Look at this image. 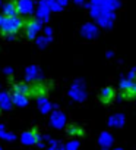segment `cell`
<instances>
[{
	"mask_svg": "<svg viewBox=\"0 0 136 150\" xmlns=\"http://www.w3.org/2000/svg\"><path fill=\"white\" fill-rule=\"evenodd\" d=\"M24 25V21L19 16H5L3 24L0 27V30L3 31L5 35L8 34H16Z\"/></svg>",
	"mask_w": 136,
	"mask_h": 150,
	"instance_id": "cell-1",
	"label": "cell"
},
{
	"mask_svg": "<svg viewBox=\"0 0 136 150\" xmlns=\"http://www.w3.org/2000/svg\"><path fill=\"white\" fill-rule=\"evenodd\" d=\"M69 97L75 102H84L86 99V87L84 80H75L69 88Z\"/></svg>",
	"mask_w": 136,
	"mask_h": 150,
	"instance_id": "cell-2",
	"label": "cell"
},
{
	"mask_svg": "<svg viewBox=\"0 0 136 150\" xmlns=\"http://www.w3.org/2000/svg\"><path fill=\"white\" fill-rule=\"evenodd\" d=\"M66 115L60 110V109H57V110H53L51 112V115H50V125L54 128V129H61V128H64L66 127Z\"/></svg>",
	"mask_w": 136,
	"mask_h": 150,
	"instance_id": "cell-3",
	"label": "cell"
},
{
	"mask_svg": "<svg viewBox=\"0 0 136 150\" xmlns=\"http://www.w3.org/2000/svg\"><path fill=\"white\" fill-rule=\"evenodd\" d=\"M100 34V30H98V25H95L94 22H86L82 25L81 28V35L85 38V40H94L97 38Z\"/></svg>",
	"mask_w": 136,
	"mask_h": 150,
	"instance_id": "cell-4",
	"label": "cell"
},
{
	"mask_svg": "<svg viewBox=\"0 0 136 150\" xmlns=\"http://www.w3.org/2000/svg\"><path fill=\"white\" fill-rule=\"evenodd\" d=\"M114 19H116L114 12H101V13H100V16H98L95 21H97L98 27L105 28V30H110V28H113Z\"/></svg>",
	"mask_w": 136,
	"mask_h": 150,
	"instance_id": "cell-5",
	"label": "cell"
},
{
	"mask_svg": "<svg viewBox=\"0 0 136 150\" xmlns=\"http://www.w3.org/2000/svg\"><path fill=\"white\" fill-rule=\"evenodd\" d=\"M50 8H48V3L47 0H40L38 2V6H37V19L43 24V22H48L50 19Z\"/></svg>",
	"mask_w": 136,
	"mask_h": 150,
	"instance_id": "cell-6",
	"label": "cell"
},
{
	"mask_svg": "<svg viewBox=\"0 0 136 150\" xmlns=\"http://www.w3.org/2000/svg\"><path fill=\"white\" fill-rule=\"evenodd\" d=\"M41 28H43V27H41V22H40L38 19H32V21H29V22L25 25V34H27L28 38L35 40V38L38 37Z\"/></svg>",
	"mask_w": 136,
	"mask_h": 150,
	"instance_id": "cell-7",
	"label": "cell"
},
{
	"mask_svg": "<svg viewBox=\"0 0 136 150\" xmlns=\"http://www.w3.org/2000/svg\"><path fill=\"white\" fill-rule=\"evenodd\" d=\"M15 5H16L18 13L24 16H29L34 13V0H18Z\"/></svg>",
	"mask_w": 136,
	"mask_h": 150,
	"instance_id": "cell-8",
	"label": "cell"
},
{
	"mask_svg": "<svg viewBox=\"0 0 136 150\" xmlns=\"http://www.w3.org/2000/svg\"><path fill=\"white\" fill-rule=\"evenodd\" d=\"M40 78H41V71H40V68H38L37 65H29V66L25 69V80H27V81L35 83V81H38Z\"/></svg>",
	"mask_w": 136,
	"mask_h": 150,
	"instance_id": "cell-9",
	"label": "cell"
},
{
	"mask_svg": "<svg viewBox=\"0 0 136 150\" xmlns=\"http://www.w3.org/2000/svg\"><path fill=\"white\" fill-rule=\"evenodd\" d=\"M121 6L120 0H101L100 3V11L101 12H114Z\"/></svg>",
	"mask_w": 136,
	"mask_h": 150,
	"instance_id": "cell-10",
	"label": "cell"
},
{
	"mask_svg": "<svg viewBox=\"0 0 136 150\" xmlns=\"http://www.w3.org/2000/svg\"><path fill=\"white\" fill-rule=\"evenodd\" d=\"M38 137H40V135H38L35 131H25V132L21 134V141H22V144H25V146H32V144H37Z\"/></svg>",
	"mask_w": 136,
	"mask_h": 150,
	"instance_id": "cell-11",
	"label": "cell"
},
{
	"mask_svg": "<svg viewBox=\"0 0 136 150\" xmlns=\"http://www.w3.org/2000/svg\"><path fill=\"white\" fill-rule=\"evenodd\" d=\"M37 105H38V109H40V112L41 113H44V115H47V113H50L51 112V109H53V105L50 103V100L45 97V96H38V99H37Z\"/></svg>",
	"mask_w": 136,
	"mask_h": 150,
	"instance_id": "cell-12",
	"label": "cell"
},
{
	"mask_svg": "<svg viewBox=\"0 0 136 150\" xmlns=\"http://www.w3.org/2000/svg\"><path fill=\"white\" fill-rule=\"evenodd\" d=\"M126 122V116L123 113H114L108 118V125L111 128H121Z\"/></svg>",
	"mask_w": 136,
	"mask_h": 150,
	"instance_id": "cell-13",
	"label": "cell"
},
{
	"mask_svg": "<svg viewBox=\"0 0 136 150\" xmlns=\"http://www.w3.org/2000/svg\"><path fill=\"white\" fill-rule=\"evenodd\" d=\"M113 141H114V138H113V135H111L108 131L101 132L100 137H98V144H100L104 150H107L108 147H111V146H113Z\"/></svg>",
	"mask_w": 136,
	"mask_h": 150,
	"instance_id": "cell-14",
	"label": "cell"
},
{
	"mask_svg": "<svg viewBox=\"0 0 136 150\" xmlns=\"http://www.w3.org/2000/svg\"><path fill=\"white\" fill-rule=\"evenodd\" d=\"M12 99L8 91H0V109L2 110H10L12 109Z\"/></svg>",
	"mask_w": 136,
	"mask_h": 150,
	"instance_id": "cell-15",
	"label": "cell"
},
{
	"mask_svg": "<svg viewBox=\"0 0 136 150\" xmlns=\"http://www.w3.org/2000/svg\"><path fill=\"white\" fill-rule=\"evenodd\" d=\"M10 99H12V103L16 105V106H19V108H25V106H28V103H29V99H28V96H25V94L13 93V94L10 96Z\"/></svg>",
	"mask_w": 136,
	"mask_h": 150,
	"instance_id": "cell-16",
	"label": "cell"
},
{
	"mask_svg": "<svg viewBox=\"0 0 136 150\" xmlns=\"http://www.w3.org/2000/svg\"><path fill=\"white\" fill-rule=\"evenodd\" d=\"M120 88L123 91L129 93V94H136V83H133V81H130L127 78L120 81Z\"/></svg>",
	"mask_w": 136,
	"mask_h": 150,
	"instance_id": "cell-17",
	"label": "cell"
},
{
	"mask_svg": "<svg viewBox=\"0 0 136 150\" xmlns=\"http://www.w3.org/2000/svg\"><path fill=\"white\" fill-rule=\"evenodd\" d=\"M3 8V15L5 16H16L18 15V9H16V5L12 3V2H8L5 5H2Z\"/></svg>",
	"mask_w": 136,
	"mask_h": 150,
	"instance_id": "cell-18",
	"label": "cell"
},
{
	"mask_svg": "<svg viewBox=\"0 0 136 150\" xmlns=\"http://www.w3.org/2000/svg\"><path fill=\"white\" fill-rule=\"evenodd\" d=\"M0 138L5 141H13V140H16V135L13 132H10L3 124H0Z\"/></svg>",
	"mask_w": 136,
	"mask_h": 150,
	"instance_id": "cell-19",
	"label": "cell"
},
{
	"mask_svg": "<svg viewBox=\"0 0 136 150\" xmlns=\"http://www.w3.org/2000/svg\"><path fill=\"white\" fill-rule=\"evenodd\" d=\"M114 97V90L111 88V87H104L103 90H101V93H100V99H101V102H110L111 99Z\"/></svg>",
	"mask_w": 136,
	"mask_h": 150,
	"instance_id": "cell-20",
	"label": "cell"
},
{
	"mask_svg": "<svg viewBox=\"0 0 136 150\" xmlns=\"http://www.w3.org/2000/svg\"><path fill=\"white\" fill-rule=\"evenodd\" d=\"M50 41H51V38H47L45 35H38V37L35 38V44H37L40 49H45V47L50 44Z\"/></svg>",
	"mask_w": 136,
	"mask_h": 150,
	"instance_id": "cell-21",
	"label": "cell"
},
{
	"mask_svg": "<svg viewBox=\"0 0 136 150\" xmlns=\"http://www.w3.org/2000/svg\"><path fill=\"white\" fill-rule=\"evenodd\" d=\"M13 93L28 96V93H29V86H28L27 83H19V84H16V87H15V91H13Z\"/></svg>",
	"mask_w": 136,
	"mask_h": 150,
	"instance_id": "cell-22",
	"label": "cell"
},
{
	"mask_svg": "<svg viewBox=\"0 0 136 150\" xmlns=\"http://www.w3.org/2000/svg\"><path fill=\"white\" fill-rule=\"evenodd\" d=\"M47 150H64V144H61V143L57 141V140L50 138V141H48V144H47Z\"/></svg>",
	"mask_w": 136,
	"mask_h": 150,
	"instance_id": "cell-23",
	"label": "cell"
},
{
	"mask_svg": "<svg viewBox=\"0 0 136 150\" xmlns=\"http://www.w3.org/2000/svg\"><path fill=\"white\" fill-rule=\"evenodd\" d=\"M64 150H79V141L78 140H69L64 144Z\"/></svg>",
	"mask_w": 136,
	"mask_h": 150,
	"instance_id": "cell-24",
	"label": "cell"
},
{
	"mask_svg": "<svg viewBox=\"0 0 136 150\" xmlns=\"http://www.w3.org/2000/svg\"><path fill=\"white\" fill-rule=\"evenodd\" d=\"M47 3H48V8H50L51 12H60V11L63 9V8L59 5L57 0H47Z\"/></svg>",
	"mask_w": 136,
	"mask_h": 150,
	"instance_id": "cell-25",
	"label": "cell"
},
{
	"mask_svg": "<svg viewBox=\"0 0 136 150\" xmlns=\"http://www.w3.org/2000/svg\"><path fill=\"white\" fill-rule=\"evenodd\" d=\"M100 13H101V11H100V8H94V6H89V15L94 18V19H97L98 16H100Z\"/></svg>",
	"mask_w": 136,
	"mask_h": 150,
	"instance_id": "cell-26",
	"label": "cell"
},
{
	"mask_svg": "<svg viewBox=\"0 0 136 150\" xmlns=\"http://www.w3.org/2000/svg\"><path fill=\"white\" fill-rule=\"evenodd\" d=\"M67 132H69V135H78L79 134V129H78V127H69L67 128Z\"/></svg>",
	"mask_w": 136,
	"mask_h": 150,
	"instance_id": "cell-27",
	"label": "cell"
},
{
	"mask_svg": "<svg viewBox=\"0 0 136 150\" xmlns=\"http://www.w3.org/2000/svg\"><path fill=\"white\" fill-rule=\"evenodd\" d=\"M44 35H45L47 38H51V37H53V28H51V27H45V28H44Z\"/></svg>",
	"mask_w": 136,
	"mask_h": 150,
	"instance_id": "cell-28",
	"label": "cell"
},
{
	"mask_svg": "<svg viewBox=\"0 0 136 150\" xmlns=\"http://www.w3.org/2000/svg\"><path fill=\"white\" fill-rule=\"evenodd\" d=\"M135 77H136V69L133 68V69H132V71H130V72L127 74V80L133 81V80H135Z\"/></svg>",
	"mask_w": 136,
	"mask_h": 150,
	"instance_id": "cell-29",
	"label": "cell"
},
{
	"mask_svg": "<svg viewBox=\"0 0 136 150\" xmlns=\"http://www.w3.org/2000/svg\"><path fill=\"white\" fill-rule=\"evenodd\" d=\"M100 3L101 0H89V6H94V8H100Z\"/></svg>",
	"mask_w": 136,
	"mask_h": 150,
	"instance_id": "cell-30",
	"label": "cell"
},
{
	"mask_svg": "<svg viewBox=\"0 0 136 150\" xmlns=\"http://www.w3.org/2000/svg\"><path fill=\"white\" fill-rule=\"evenodd\" d=\"M5 74H6V75H12V74H13V68L6 66V68H5Z\"/></svg>",
	"mask_w": 136,
	"mask_h": 150,
	"instance_id": "cell-31",
	"label": "cell"
},
{
	"mask_svg": "<svg viewBox=\"0 0 136 150\" xmlns=\"http://www.w3.org/2000/svg\"><path fill=\"white\" fill-rule=\"evenodd\" d=\"M59 2V5L61 6V8H64V6H67V3H69V0H57Z\"/></svg>",
	"mask_w": 136,
	"mask_h": 150,
	"instance_id": "cell-32",
	"label": "cell"
},
{
	"mask_svg": "<svg viewBox=\"0 0 136 150\" xmlns=\"http://www.w3.org/2000/svg\"><path fill=\"white\" fill-rule=\"evenodd\" d=\"M6 40H8V41H13V40H15V34H8V35H6Z\"/></svg>",
	"mask_w": 136,
	"mask_h": 150,
	"instance_id": "cell-33",
	"label": "cell"
},
{
	"mask_svg": "<svg viewBox=\"0 0 136 150\" xmlns=\"http://www.w3.org/2000/svg\"><path fill=\"white\" fill-rule=\"evenodd\" d=\"M105 56H107V57H108V59H111V57H113V56H114V52H113V50H108V52H107V54H105Z\"/></svg>",
	"mask_w": 136,
	"mask_h": 150,
	"instance_id": "cell-34",
	"label": "cell"
},
{
	"mask_svg": "<svg viewBox=\"0 0 136 150\" xmlns=\"http://www.w3.org/2000/svg\"><path fill=\"white\" fill-rule=\"evenodd\" d=\"M75 3H78V5H84V3H85V0H75Z\"/></svg>",
	"mask_w": 136,
	"mask_h": 150,
	"instance_id": "cell-35",
	"label": "cell"
},
{
	"mask_svg": "<svg viewBox=\"0 0 136 150\" xmlns=\"http://www.w3.org/2000/svg\"><path fill=\"white\" fill-rule=\"evenodd\" d=\"M3 19H5V16L0 15V27H2V24H3Z\"/></svg>",
	"mask_w": 136,
	"mask_h": 150,
	"instance_id": "cell-36",
	"label": "cell"
},
{
	"mask_svg": "<svg viewBox=\"0 0 136 150\" xmlns=\"http://www.w3.org/2000/svg\"><path fill=\"white\" fill-rule=\"evenodd\" d=\"M113 150H123V149H113Z\"/></svg>",
	"mask_w": 136,
	"mask_h": 150,
	"instance_id": "cell-37",
	"label": "cell"
},
{
	"mask_svg": "<svg viewBox=\"0 0 136 150\" xmlns=\"http://www.w3.org/2000/svg\"><path fill=\"white\" fill-rule=\"evenodd\" d=\"M0 6H2V0H0Z\"/></svg>",
	"mask_w": 136,
	"mask_h": 150,
	"instance_id": "cell-38",
	"label": "cell"
},
{
	"mask_svg": "<svg viewBox=\"0 0 136 150\" xmlns=\"http://www.w3.org/2000/svg\"><path fill=\"white\" fill-rule=\"evenodd\" d=\"M0 150H3V149H2V147H0Z\"/></svg>",
	"mask_w": 136,
	"mask_h": 150,
	"instance_id": "cell-39",
	"label": "cell"
},
{
	"mask_svg": "<svg viewBox=\"0 0 136 150\" xmlns=\"http://www.w3.org/2000/svg\"><path fill=\"white\" fill-rule=\"evenodd\" d=\"M103 150H104V149H103Z\"/></svg>",
	"mask_w": 136,
	"mask_h": 150,
	"instance_id": "cell-40",
	"label": "cell"
}]
</instances>
